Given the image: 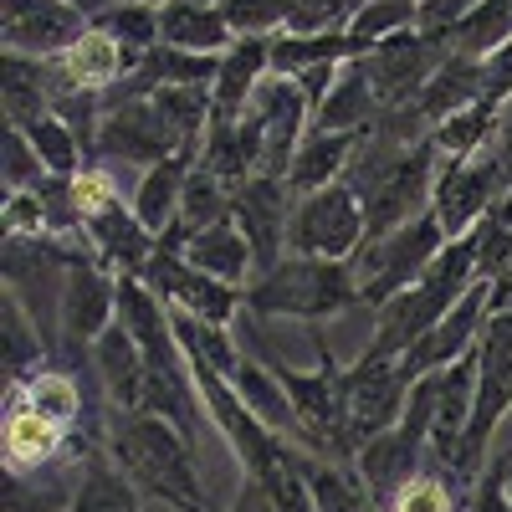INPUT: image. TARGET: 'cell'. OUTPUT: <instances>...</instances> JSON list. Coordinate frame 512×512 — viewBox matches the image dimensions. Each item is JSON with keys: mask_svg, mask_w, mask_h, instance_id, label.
Instances as JSON below:
<instances>
[{"mask_svg": "<svg viewBox=\"0 0 512 512\" xmlns=\"http://www.w3.org/2000/svg\"><path fill=\"white\" fill-rule=\"evenodd\" d=\"M16 395H21L31 410H41L52 425H62V431L82 415V390H77V384H72L67 374H31Z\"/></svg>", "mask_w": 512, "mask_h": 512, "instance_id": "cell-40", "label": "cell"}, {"mask_svg": "<svg viewBox=\"0 0 512 512\" xmlns=\"http://www.w3.org/2000/svg\"><path fill=\"white\" fill-rule=\"evenodd\" d=\"M502 41H512V0H482V6L456 26L451 52L487 57V52H497V47H502Z\"/></svg>", "mask_w": 512, "mask_h": 512, "instance_id": "cell-39", "label": "cell"}, {"mask_svg": "<svg viewBox=\"0 0 512 512\" xmlns=\"http://www.w3.org/2000/svg\"><path fill=\"white\" fill-rule=\"evenodd\" d=\"M374 113H379V98L369 88L364 57H349L344 67H338L323 108L313 113V128H328V134H359V128L374 123Z\"/></svg>", "mask_w": 512, "mask_h": 512, "instance_id": "cell-27", "label": "cell"}, {"mask_svg": "<svg viewBox=\"0 0 512 512\" xmlns=\"http://www.w3.org/2000/svg\"><path fill=\"white\" fill-rule=\"evenodd\" d=\"M0 349H6V374L16 384H26L31 364H41V333L31 328V318L21 308V287L0 292Z\"/></svg>", "mask_w": 512, "mask_h": 512, "instance_id": "cell-35", "label": "cell"}, {"mask_svg": "<svg viewBox=\"0 0 512 512\" xmlns=\"http://www.w3.org/2000/svg\"><path fill=\"white\" fill-rule=\"evenodd\" d=\"M487 313H492V303H487V282H477L472 292L461 297V303L420 338V344L410 349V354H400V364H405V374L410 379H425V374H436V369H446V364H456V359H466L477 349V338H482V323H487Z\"/></svg>", "mask_w": 512, "mask_h": 512, "instance_id": "cell-18", "label": "cell"}, {"mask_svg": "<svg viewBox=\"0 0 512 512\" xmlns=\"http://www.w3.org/2000/svg\"><path fill=\"white\" fill-rule=\"evenodd\" d=\"M466 103H482V57L451 52V57L436 67V77L425 82V93H420L410 108L425 118V128H436L441 118H451V113L466 108Z\"/></svg>", "mask_w": 512, "mask_h": 512, "instance_id": "cell-28", "label": "cell"}, {"mask_svg": "<svg viewBox=\"0 0 512 512\" xmlns=\"http://www.w3.org/2000/svg\"><path fill=\"white\" fill-rule=\"evenodd\" d=\"M139 62L144 57L123 52L108 31L88 26V31H82V41H72V47L57 57V77H62L67 93H113Z\"/></svg>", "mask_w": 512, "mask_h": 512, "instance_id": "cell-20", "label": "cell"}, {"mask_svg": "<svg viewBox=\"0 0 512 512\" xmlns=\"http://www.w3.org/2000/svg\"><path fill=\"white\" fill-rule=\"evenodd\" d=\"M446 57L451 52L441 47V41H431L425 31H400L390 41H379V47L364 57V72H369V88L379 98V113L410 108Z\"/></svg>", "mask_w": 512, "mask_h": 512, "instance_id": "cell-10", "label": "cell"}, {"mask_svg": "<svg viewBox=\"0 0 512 512\" xmlns=\"http://www.w3.org/2000/svg\"><path fill=\"white\" fill-rule=\"evenodd\" d=\"M364 241H369V216L349 180H333L313 195H297L287 251L323 256V262H354Z\"/></svg>", "mask_w": 512, "mask_h": 512, "instance_id": "cell-4", "label": "cell"}, {"mask_svg": "<svg viewBox=\"0 0 512 512\" xmlns=\"http://www.w3.org/2000/svg\"><path fill=\"white\" fill-rule=\"evenodd\" d=\"M98 144H103L113 159L144 164V169L185 149V139L169 128V118L159 113V103H154L149 93H144V98H118L113 108H103V118H98Z\"/></svg>", "mask_w": 512, "mask_h": 512, "instance_id": "cell-16", "label": "cell"}, {"mask_svg": "<svg viewBox=\"0 0 512 512\" xmlns=\"http://www.w3.org/2000/svg\"><path fill=\"white\" fill-rule=\"evenodd\" d=\"M98 31H108L123 52H154L159 47V6H149V0H113V6L103 16H93Z\"/></svg>", "mask_w": 512, "mask_h": 512, "instance_id": "cell-36", "label": "cell"}, {"mask_svg": "<svg viewBox=\"0 0 512 512\" xmlns=\"http://www.w3.org/2000/svg\"><path fill=\"white\" fill-rule=\"evenodd\" d=\"M502 164L497 154H466V159H441L436 169V190H431V216L441 221L446 241H461V236H472L482 221H487V210L502 200Z\"/></svg>", "mask_w": 512, "mask_h": 512, "instance_id": "cell-8", "label": "cell"}, {"mask_svg": "<svg viewBox=\"0 0 512 512\" xmlns=\"http://www.w3.org/2000/svg\"><path fill=\"white\" fill-rule=\"evenodd\" d=\"M205 6H226V0H205Z\"/></svg>", "mask_w": 512, "mask_h": 512, "instance_id": "cell-53", "label": "cell"}, {"mask_svg": "<svg viewBox=\"0 0 512 512\" xmlns=\"http://www.w3.org/2000/svg\"><path fill=\"white\" fill-rule=\"evenodd\" d=\"M57 318L67 344H98V338L118 323V277L103 272V262H82L67 256L62 267V292H57Z\"/></svg>", "mask_w": 512, "mask_h": 512, "instance_id": "cell-15", "label": "cell"}, {"mask_svg": "<svg viewBox=\"0 0 512 512\" xmlns=\"http://www.w3.org/2000/svg\"><path fill=\"white\" fill-rule=\"evenodd\" d=\"M344 6H349V16H354V11H359V6H369V0H344Z\"/></svg>", "mask_w": 512, "mask_h": 512, "instance_id": "cell-50", "label": "cell"}, {"mask_svg": "<svg viewBox=\"0 0 512 512\" xmlns=\"http://www.w3.org/2000/svg\"><path fill=\"white\" fill-rule=\"evenodd\" d=\"M497 472H502V477H512V451H502V456H497Z\"/></svg>", "mask_w": 512, "mask_h": 512, "instance_id": "cell-49", "label": "cell"}, {"mask_svg": "<svg viewBox=\"0 0 512 512\" xmlns=\"http://www.w3.org/2000/svg\"><path fill=\"white\" fill-rule=\"evenodd\" d=\"M0 175H6V195L11 190H36L41 180H47V164H41V154L31 149L26 128L6 123V164H0Z\"/></svg>", "mask_w": 512, "mask_h": 512, "instance_id": "cell-42", "label": "cell"}, {"mask_svg": "<svg viewBox=\"0 0 512 512\" xmlns=\"http://www.w3.org/2000/svg\"><path fill=\"white\" fill-rule=\"evenodd\" d=\"M159 47L221 57L236 47V31H231L221 6H205V0H164L159 6Z\"/></svg>", "mask_w": 512, "mask_h": 512, "instance_id": "cell-23", "label": "cell"}, {"mask_svg": "<svg viewBox=\"0 0 512 512\" xmlns=\"http://www.w3.org/2000/svg\"><path fill=\"white\" fill-rule=\"evenodd\" d=\"M441 246H446V231H441V221L431 216V210L415 216V221H405L390 236H369L359 246V256H354V277H359L364 303L379 308V303H390L395 292L415 287L420 272L441 256Z\"/></svg>", "mask_w": 512, "mask_h": 512, "instance_id": "cell-3", "label": "cell"}, {"mask_svg": "<svg viewBox=\"0 0 512 512\" xmlns=\"http://www.w3.org/2000/svg\"><path fill=\"white\" fill-rule=\"evenodd\" d=\"M139 487L123 477V466H108V461H93L82 472L77 492L67 497V512H139Z\"/></svg>", "mask_w": 512, "mask_h": 512, "instance_id": "cell-34", "label": "cell"}, {"mask_svg": "<svg viewBox=\"0 0 512 512\" xmlns=\"http://www.w3.org/2000/svg\"><path fill=\"white\" fill-rule=\"evenodd\" d=\"M149 6H164V0H149Z\"/></svg>", "mask_w": 512, "mask_h": 512, "instance_id": "cell-54", "label": "cell"}, {"mask_svg": "<svg viewBox=\"0 0 512 512\" xmlns=\"http://www.w3.org/2000/svg\"><path fill=\"white\" fill-rule=\"evenodd\" d=\"M246 118L256 123L262 134V154H267V175H282L287 180V164L297 154V144L308 139L313 128V103L303 93V82L287 77V72H267V82L256 88Z\"/></svg>", "mask_w": 512, "mask_h": 512, "instance_id": "cell-12", "label": "cell"}, {"mask_svg": "<svg viewBox=\"0 0 512 512\" xmlns=\"http://www.w3.org/2000/svg\"><path fill=\"white\" fill-rule=\"evenodd\" d=\"M487 303H492V313H512V256H507V267L487 282Z\"/></svg>", "mask_w": 512, "mask_h": 512, "instance_id": "cell-47", "label": "cell"}, {"mask_svg": "<svg viewBox=\"0 0 512 512\" xmlns=\"http://www.w3.org/2000/svg\"><path fill=\"white\" fill-rule=\"evenodd\" d=\"M277 374H282L287 400L297 410V431L318 451H354L349 410H344V369L323 354L318 369H277Z\"/></svg>", "mask_w": 512, "mask_h": 512, "instance_id": "cell-11", "label": "cell"}, {"mask_svg": "<svg viewBox=\"0 0 512 512\" xmlns=\"http://www.w3.org/2000/svg\"><path fill=\"white\" fill-rule=\"evenodd\" d=\"M195 159H200V149H180V154H169V159H159V164L144 169V180H139V190H134V216H139L154 236H164L169 226L180 221V200H185V185H190Z\"/></svg>", "mask_w": 512, "mask_h": 512, "instance_id": "cell-24", "label": "cell"}, {"mask_svg": "<svg viewBox=\"0 0 512 512\" xmlns=\"http://www.w3.org/2000/svg\"><path fill=\"white\" fill-rule=\"evenodd\" d=\"M502 123H512V103H507V108H502Z\"/></svg>", "mask_w": 512, "mask_h": 512, "instance_id": "cell-52", "label": "cell"}, {"mask_svg": "<svg viewBox=\"0 0 512 512\" xmlns=\"http://www.w3.org/2000/svg\"><path fill=\"white\" fill-rule=\"evenodd\" d=\"M497 128H502V108H492V103H466V108H456L451 118H441V123L431 128V144H436L441 159H466V154H482Z\"/></svg>", "mask_w": 512, "mask_h": 512, "instance_id": "cell-32", "label": "cell"}, {"mask_svg": "<svg viewBox=\"0 0 512 512\" xmlns=\"http://www.w3.org/2000/svg\"><path fill=\"white\" fill-rule=\"evenodd\" d=\"M226 21H231V31L236 36H282L287 26H292V0H226Z\"/></svg>", "mask_w": 512, "mask_h": 512, "instance_id": "cell-41", "label": "cell"}, {"mask_svg": "<svg viewBox=\"0 0 512 512\" xmlns=\"http://www.w3.org/2000/svg\"><path fill=\"white\" fill-rule=\"evenodd\" d=\"M164 236H180V231H164ZM180 251H185L190 267L221 277V282H231V287H251V282H256V256H251V241L241 236L236 216L180 236Z\"/></svg>", "mask_w": 512, "mask_h": 512, "instance_id": "cell-22", "label": "cell"}, {"mask_svg": "<svg viewBox=\"0 0 512 512\" xmlns=\"http://www.w3.org/2000/svg\"><path fill=\"white\" fill-rule=\"evenodd\" d=\"M512 415V313H487L482 338H477V410H472V431H466L456 477H472L492 436Z\"/></svg>", "mask_w": 512, "mask_h": 512, "instance_id": "cell-5", "label": "cell"}, {"mask_svg": "<svg viewBox=\"0 0 512 512\" xmlns=\"http://www.w3.org/2000/svg\"><path fill=\"white\" fill-rule=\"evenodd\" d=\"M477 6H482V0H420V31L431 36V41H441V47L451 52L456 26L472 16Z\"/></svg>", "mask_w": 512, "mask_h": 512, "instance_id": "cell-44", "label": "cell"}, {"mask_svg": "<svg viewBox=\"0 0 512 512\" xmlns=\"http://www.w3.org/2000/svg\"><path fill=\"white\" fill-rule=\"evenodd\" d=\"M425 379H431V461H446L456 472L466 431H472V410H477V349Z\"/></svg>", "mask_w": 512, "mask_h": 512, "instance_id": "cell-17", "label": "cell"}, {"mask_svg": "<svg viewBox=\"0 0 512 512\" xmlns=\"http://www.w3.org/2000/svg\"><path fill=\"white\" fill-rule=\"evenodd\" d=\"M292 185L282 175H256L236 190L231 200V216L241 226V236L251 241V256H256V277L272 272L282 256H287V236H292Z\"/></svg>", "mask_w": 512, "mask_h": 512, "instance_id": "cell-14", "label": "cell"}, {"mask_svg": "<svg viewBox=\"0 0 512 512\" xmlns=\"http://www.w3.org/2000/svg\"><path fill=\"white\" fill-rule=\"evenodd\" d=\"M272 72V41L267 36H236V47L221 52L216 82H210V103H216V118L210 123H236L246 118L256 88L267 82Z\"/></svg>", "mask_w": 512, "mask_h": 512, "instance_id": "cell-19", "label": "cell"}, {"mask_svg": "<svg viewBox=\"0 0 512 512\" xmlns=\"http://www.w3.org/2000/svg\"><path fill=\"white\" fill-rule=\"evenodd\" d=\"M231 200H236V190L216 175L210 164H200L195 159V169H190V185H185V200H180V221L169 226V231H180V236H190V231H200V226H216V221H226L231 216Z\"/></svg>", "mask_w": 512, "mask_h": 512, "instance_id": "cell-33", "label": "cell"}, {"mask_svg": "<svg viewBox=\"0 0 512 512\" xmlns=\"http://www.w3.org/2000/svg\"><path fill=\"white\" fill-rule=\"evenodd\" d=\"M16 128H26V139H31V149L41 154V164H47L52 180H77L88 144H82V134H77L62 113H41V118H31V123H16Z\"/></svg>", "mask_w": 512, "mask_h": 512, "instance_id": "cell-31", "label": "cell"}, {"mask_svg": "<svg viewBox=\"0 0 512 512\" xmlns=\"http://www.w3.org/2000/svg\"><path fill=\"white\" fill-rule=\"evenodd\" d=\"M144 282L164 297L169 308H180L190 318H205V323H231L236 308H241V287L221 282V277H210L200 267L185 262V251H180V236H159V251H154V262L144 272Z\"/></svg>", "mask_w": 512, "mask_h": 512, "instance_id": "cell-9", "label": "cell"}, {"mask_svg": "<svg viewBox=\"0 0 512 512\" xmlns=\"http://www.w3.org/2000/svg\"><path fill=\"white\" fill-rule=\"evenodd\" d=\"M67 6H77L82 16H88V21H93V16H103V11L113 6V0H67Z\"/></svg>", "mask_w": 512, "mask_h": 512, "instance_id": "cell-48", "label": "cell"}, {"mask_svg": "<svg viewBox=\"0 0 512 512\" xmlns=\"http://www.w3.org/2000/svg\"><path fill=\"white\" fill-rule=\"evenodd\" d=\"M415 379L405 374L400 354H364L354 369H344V410H349V441L354 451L384 431H395L410 405Z\"/></svg>", "mask_w": 512, "mask_h": 512, "instance_id": "cell-7", "label": "cell"}, {"mask_svg": "<svg viewBox=\"0 0 512 512\" xmlns=\"http://www.w3.org/2000/svg\"><path fill=\"white\" fill-rule=\"evenodd\" d=\"M507 420H512V415H507Z\"/></svg>", "mask_w": 512, "mask_h": 512, "instance_id": "cell-56", "label": "cell"}, {"mask_svg": "<svg viewBox=\"0 0 512 512\" xmlns=\"http://www.w3.org/2000/svg\"><path fill=\"white\" fill-rule=\"evenodd\" d=\"M292 6H303V0H292Z\"/></svg>", "mask_w": 512, "mask_h": 512, "instance_id": "cell-55", "label": "cell"}, {"mask_svg": "<svg viewBox=\"0 0 512 512\" xmlns=\"http://www.w3.org/2000/svg\"><path fill=\"white\" fill-rule=\"evenodd\" d=\"M77 200H82V231H88L98 262L113 277H144L154 251H159V236L134 216V205L123 210L108 195V185L93 180V175H77Z\"/></svg>", "mask_w": 512, "mask_h": 512, "instance_id": "cell-6", "label": "cell"}, {"mask_svg": "<svg viewBox=\"0 0 512 512\" xmlns=\"http://www.w3.org/2000/svg\"><path fill=\"white\" fill-rule=\"evenodd\" d=\"M308 487H313V507L318 512H374V492L359 472L349 466H333V461H313L308 466Z\"/></svg>", "mask_w": 512, "mask_h": 512, "instance_id": "cell-37", "label": "cell"}, {"mask_svg": "<svg viewBox=\"0 0 512 512\" xmlns=\"http://www.w3.org/2000/svg\"><path fill=\"white\" fill-rule=\"evenodd\" d=\"M359 154V134H328V128H308V139L297 144L287 164V185L292 195H313L333 180H349V164Z\"/></svg>", "mask_w": 512, "mask_h": 512, "instance_id": "cell-25", "label": "cell"}, {"mask_svg": "<svg viewBox=\"0 0 512 512\" xmlns=\"http://www.w3.org/2000/svg\"><path fill=\"white\" fill-rule=\"evenodd\" d=\"M52 88H62L57 62L36 57H0V103H6V123H31L41 113H52Z\"/></svg>", "mask_w": 512, "mask_h": 512, "instance_id": "cell-26", "label": "cell"}, {"mask_svg": "<svg viewBox=\"0 0 512 512\" xmlns=\"http://www.w3.org/2000/svg\"><path fill=\"white\" fill-rule=\"evenodd\" d=\"M113 461L123 466V477L139 492L159 497L175 512H210L205 507V487L195 477V456L190 441L159 415H123L113 431Z\"/></svg>", "mask_w": 512, "mask_h": 512, "instance_id": "cell-1", "label": "cell"}, {"mask_svg": "<svg viewBox=\"0 0 512 512\" xmlns=\"http://www.w3.org/2000/svg\"><path fill=\"white\" fill-rule=\"evenodd\" d=\"M364 303L354 262H323V256H297L287 251L272 272H262L246 287V308L267 318H333Z\"/></svg>", "mask_w": 512, "mask_h": 512, "instance_id": "cell-2", "label": "cell"}, {"mask_svg": "<svg viewBox=\"0 0 512 512\" xmlns=\"http://www.w3.org/2000/svg\"><path fill=\"white\" fill-rule=\"evenodd\" d=\"M62 441V425H52L41 410H31L21 395L11 405V420H6V456H11V472L26 477L31 466H47L52 451Z\"/></svg>", "mask_w": 512, "mask_h": 512, "instance_id": "cell-30", "label": "cell"}, {"mask_svg": "<svg viewBox=\"0 0 512 512\" xmlns=\"http://www.w3.org/2000/svg\"><path fill=\"white\" fill-rule=\"evenodd\" d=\"M395 502H400V512H446V487H441L436 477L420 472Z\"/></svg>", "mask_w": 512, "mask_h": 512, "instance_id": "cell-46", "label": "cell"}, {"mask_svg": "<svg viewBox=\"0 0 512 512\" xmlns=\"http://www.w3.org/2000/svg\"><path fill=\"white\" fill-rule=\"evenodd\" d=\"M482 103H492V108L512 103V41H502L497 52L482 57Z\"/></svg>", "mask_w": 512, "mask_h": 512, "instance_id": "cell-45", "label": "cell"}, {"mask_svg": "<svg viewBox=\"0 0 512 512\" xmlns=\"http://www.w3.org/2000/svg\"><path fill=\"white\" fill-rule=\"evenodd\" d=\"M231 384H236V395L246 400V410L262 420L267 431H277V436H303V431H297V410H292V400H287L282 374H267L262 364L241 359L236 374H231Z\"/></svg>", "mask_w": 512, "mask_h": 512, "instance_id": "cell-29", "label": "cell"}, {"mask_svg": "<svg viewBox=\"0 0 512 512\" xmlns=\"http://www.w3.org/2000/svg\"><path fill=\"white\" fill-rule=\"evenodd\" d=\"M400 31H420V0H369L349 21V36L364 47V57Z\"/></svg>", "mask_w": 512, "mask_h": 512, "instance_id": "cell-38", "label": "cell"}, {"mask_svg": "<svg viewBox=\"0 0 512 512\" xmlns=\"http://www.w3.org/2000/svg\"><path fill=\"white\" fill-rule=\"evenodd\" d=\"M93 21L67 0H0V47L16 57L57 62Z\"/></svg>", "mask_w": 512, "mask_h": 512, "instance_id": "cell-13", "label": "cell"}, {"mask_svg": "<svg viewBox=\"0 0 512 512\" xmlns=\"http://www.w3.org/2000/svg\"><path fill=\"white\" fill-rule=\"evenodd\" d=\"M93 369L103 379V395L113 400L118 415H139L144 410V390H149V359L139 349V338L123 323H113L98 344H93Z\"/></svg>", "mask_w": 512, "mask_h": 512, "instance_id": "cell-21", "label": "cell"}, {"mask_svg": "<svg viewBox=\"0 0 512 512\" xmlns=\"http://www.w3.org/2000/svg\"><path fill=\"white\" fill-rule=\"evenodd\" d=\"M47 231H52V221H47V200H41V190H11L6 195V236L41 241Z\"/></svg>", "mask_w": 512, "mask_h": 512, "instance_id": "cell-43", "label": "cell"}, {"mask_svg": "<svg viewBox=\"0 0 512 512\" xmlns=\"http://www.w3.org/2000/svg\"><path fill=\"white\" fill-rule=\"evenodd\" d=\"M507 482V512H512V477H502Z\"/></svg>", "mask_w": 512, "mask_h": 512, "instance_id": "cell-51", "label": "cell"}]
</instances>
